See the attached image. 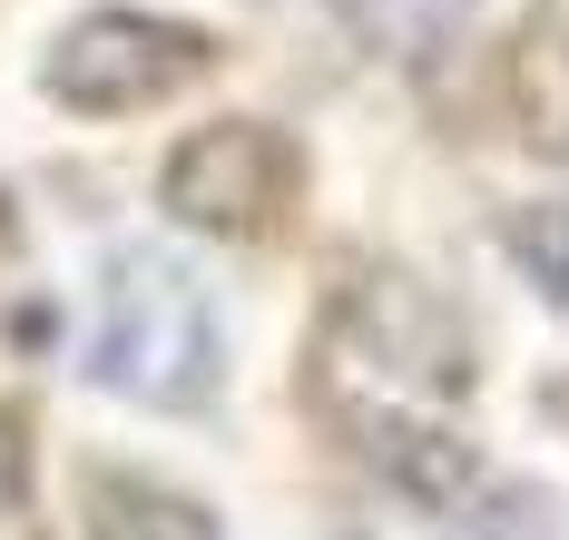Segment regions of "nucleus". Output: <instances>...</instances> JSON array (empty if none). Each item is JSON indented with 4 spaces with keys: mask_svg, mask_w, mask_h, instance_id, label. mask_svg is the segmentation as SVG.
Returning a JSON list of instances; mask_svg holds the SVG:
<instances>
[{
    "mask_svg": "<svg viewBox=\"0 0 569 540\" xmlns=\"http://www.w3.org/2000/svg\"><path fill=\"white\" fill-rule=\"evenodd\" d=\"M335 314L343 334L363 344V363H383L393 383H422V393H471V324H461L442 286H422L412 266L393 256H353L335 286Z\"/></svg>",
    "mask_w": 569,
    "mask_h": 540,
    "instance_id": "4",
    "label": "nucleus"
},
{
    "mask_svg": "<svg viewBox=\"0 0 569 540\" xmlns=\"http://www.w3.org/2000/svg\"><path fill=\"white\" fill-rule=\"evenodd\" d=\"M89 383H109L148 413H207L227 383V334L207 286L168 246H118L99 276V334H89Z\"/></svg>",
    "mask_w": 569,
    "mask_h": 540,
    "instance_id": "1",
    "label": "nucleus"
},
{
    "mask_svg": "<svg viewBox=\"0 0 569 540\" xmlns=\"http://www.w3.org/2000/svg\"><path fill=\"white\" fill-rule=\"evenodd\" d=\"M501 256L520 266V286H540V304L569 314V197H530L501 217Z\"/></svg>",
    "mask_w": 569,
    "mask_h": 540,
    "instance_id": "8",
    "label": "nucleus"
},
{
    "mask_svg": "<svg viewBox=\"0 0 569 540\" xmlns=\"http://www.w3.org/2000/svg\"><path fill=\"white\" fill-rule=\"evenodd\" d=\"M217 60H227L217 30L109 0V10H79L50 50H40V89H50L69 119H138V109H168L177 89H197Z\"/></svg>",
    "mask_w": 569,
    "mask_h": 540,
    "instance_id": "2",
    "label": "nucleus"
},
{
    "mask_svg": "<svg viewBox=\"0 0 569 540\" xmlns=\"http://www.w3.org/2000/svg\"><path fill=\"white\" fill-rule=\"evenodd\" d=\"M10 246H20V217H10V197H0V256H10Z\"/></svg>",
    "mask_w": 569,
    "mask_h": 540,
    "instance_id": "10",
    "label": "nucleus"
},
{
    "mask_svg": "<svg viewBox=\"0 0 569 540\" xmlns=\"http://www.w3.org/2000/svg\"><path fill=\"white\" fill-rule=\"evenodd\" d=\"M30 501V422L0 403V511H20Z\"/></svg>",
    "mask_w": 569,
    "mask_h": 540,
    "instance_id": "9",
    "label": "nucleus"
},
{
    "mask_svg": "<svg viewBox=\"0 0 569 540\" xmlns=\"http://www.w3.org/2000/svg\"><path fill=\"white\" fill-rule=\"evenodd\" d=\"M373 462H383V481H393L402 501H422L432 521H481V511L501 501L491 462H481L461 432H442V422H373Z\"/></svg>",
    "mask_w": 569,
    "mask_h": 540,
    "instance_id": "5",
    "label": "nucleus"
},
{
    "mask_svg": "<svg viewBox=\"0 0 569 540\" xmlns=\"http://www.w3.org/2000/svg\"><path fill=\"white\" fill-rule=\"evenodd\" d=\"M295 187H305V158L276 119H207L187 128L158 168V207H168L187 237L217 246H256L295 217Z\"/></svg>",
    "mask_w": 569,
    "mask_h": 540,
    "instance_id": "3",
    "label": "nucleus"
},
{
    "mask_svg": "<svg viewBox=\"0 0 569 540\" xmlns=\"http://www.w3.org/2000/svg\"><path fill=\"white\" fill-rule=\"evenodd\" d=\"M79 521H89V540H227L197 491H177L158 472H118V462H89Z\"/></svg>",
    "mask_w": 569,
    "mask_h": 540,
    "instance_id": "6",
    "label": "nucleus"
},
{
    "mask_svg": "<svg viewBox=\"0 0 569 540\" xmlns=\"http://www.w3.org/2000/svg\"><path fill=\"white\" fill-rule=\"evenodd\" d=\"M501 99H511L520 148L569 168V20H520L501 50Z\"/></svg>",
    "mask_w": 569,
    "mask_h": 540,
    "instance_id": "7",
    "label": "nucleus"
}]
</instances>
